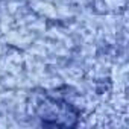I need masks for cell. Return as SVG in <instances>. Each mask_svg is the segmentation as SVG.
<instances>
[{"label": "cell", "mask_w": 129, "mask_h": 129, "mask_svg": "<svg viewBox=\"0 0 129 129\" xmlns=\"http://www.w3.org/2000/svg\"><path fill=\"white\" fill-rule=\"evenodd\" d=\"M35 111L46 126H59V127H72L78 124L79 109L72 103L61 97H55L49 93H44L35 103Z\"/></svg>", "instance_id": "cell-1"}]
</instances>
